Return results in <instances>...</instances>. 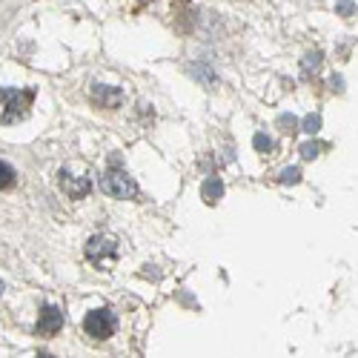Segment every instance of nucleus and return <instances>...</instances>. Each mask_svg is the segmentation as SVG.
I'll return each mask as SVG.
<instances>
[{"label": "nucleus", "instance_id": "f257e3e1", "mask_svg": "<svg viewBox=\"0 0 358 358\" xmlns=\"http://www.w3.org/2000/svg\"><path fill=\"white\" fill-rule=\"evenodd\" d=\"M32 101H35L32 89H0V127L23 121Z\"/></svg>", "mask_w": 358, "mask_h": 358}, {"label": "nucleus", "instance_id": "f03ea898", "mask_svg": "<svg viewBox=\"0 0 358 358\" xmlns=\"http://www.w3.org/2000/svg\"><path fill=\"white\" fill-rule=\"evenodd\" d=\"M86 258H89V264H95L98 270H109V266L115 264V258H117L115 238L92 235V238H89V244H86Z\"/></svg>", "mask_w": 358, "mask_h": 358}, {"label": "nucleus", "instance_id": "7ed1b4c3", "mask_svg": "<svg viewBox=\"0 0 358 358\" xmlns=\"http://www.w3.org/2000/svg\"><path fill=\"white\" fill-rule=\"evenodd\" d=\"M101 187L106 195L112 198H121V201H129V198H138V184L124 172V169H106V175L101 178Z\"/></svg>", "mask_w": 358, "mask_h": 358}, {"label": "nucleus", "instance_id": "20e7f679", "mask_svg": "<svg viewBox=\"0 0 358 358\" xmlns=\"http://www.w3.org/2000/svg\"><path fill=\"white\" fill-rule=\"evenodd\" d=\"M83 330L92 336V338H109L117 330V318L109 310H92V313L83 318Z\"/></svg>", "mask_w": 358, "mask_h": 358}, {"label": "nucleus", "instance_id": "39448f33", "mask_svg": "<svg viewBox=\"0 0 358 358\" xmlns=\"http://www.w3.org/2000/svg\"><path fill=\"white\" fill-rule=\"evenodd\" d=\"M57 184L61 189L69 195V198H83L89 189H92V181H89V175H75V172H57Z\"/></svg>", "mask_w": 358, "mask_h": 358}, {"label": "nucleus", "instance_id": "423d86ee", "mask_svg": "<svg viewBox=\"0 0 358 358\" xmlns=\"http://www.w3.org/2000/svg\"><path fill=\"white\" fill-rule=\"evenodd\" d=\"M61 327H64V313L57 307H52V304H46L41 310V318H38V336L52 338V336L61 333Z\"/></svg>", "mask_w": 358, "mask_h": 358}, {"label": "nucleus", "instance_id": "0eeeda50", "mask_svg": "<svg viewBox=\"0 0 358 358\" xmlns=\"http://www.w3.org/2000/svg\"><path fill=\"white\" fill-rule=\"evenodd\" d=\"M92 103L95 106H106V109H117L124 103V95H121V89H115V86L95 83L92 86Z\"/></svg>", "mask_w": 358, "mask_h": 358}, {"label": "nucleus", "instance_id": "6e6552de", "mask_svg": "<svg viewBox=\"0 0 358 358\" xmlns=\"http://www.w3.org/2000/svg\"><path fill=\"white\" fill-rule=\"evenodd\" d=\"M201 195H203V201H206V203H215V201L224 195V184H221V178H206Z\"/></svg>", "mask_w": 358, "mask_h": 358}, {"label": "nucleus", "instance_id": "1a4fd4ad", "mask_svg": "<svg viewBox=\"0 0 358 358\" xmlns=\"http://www.w3.org/2000/svg\"><path fill=\"white\" fill-rule=\"evenodd\" d=\"M12 184H15V169L6 161H0V189H9Z\"/></svg>", "mask_w": 358, "mask_h": 358}, {"label": "nucleus", "instance_id": "9d476101", "mask_svg": "<svg viewBox=\"0 0 358 358\" xmlns=\"http://www.w3.org/2000/svg\"><path fill=\"white\" fill-rule=\"evenodd\" d=\"M321 69V55L318 52H313V55H307L304 57V78H310V75H315Z\"/></svg>", "mask_w": 358, "mask_h": 358}, {"label": "nucleus", "instance_id": "9b49d317", "mask_svg": "<svg viewBox=\"0 0 358 358\" xmlns=\"http://www.w3.org/2000/svg\"><path fill=\"white\" fill-rule=\"evenodd\" d=\"M255 149H258V152H270V149H273V141L266 138L264 132H258V135H255Z\"/></svg>", "mask_w": 358, "mask_h": 358}, {"label": "nucleus", "instance_id": "f8f14e48", "mask_svg": "<svg viewBox=\"0 0 358 358\" xmlns=\"http://www.w3.org/2000/svg\"><path fill=\"white\" fill-rule=\"evenodd\" d=\"M318 152H321V143H304V146H301V155H304L307 161H310V158H315Z\"/></svg>", "mask_w": 358, "mask_h": 358}, {"label": "nucleus", "instance_id": "ddd939ff", "mask_svg": "<svg viewBox=\"0 0 358 358\" xmlns=\"http://www.w3.org/2000/svg\"><path fill=\"white\" fill-rule=\"evenodd\" d=\"M318 127H321V117H318V115H310L307 121H304V132H310V135L318 132Z\"/></svg>", "mask_w": 358, "mask_h": 358}, {"label": "nucleus", "instance_id": "4468645a", "mask_svg": "<svg viewBox=\"0 0 358 358\" xmlns=\"http://www.w3.org/2000/svg\"><path fill=\"white\" fill-rule=\"evenodd\" d=\"M298 175H301L298 169H284L278 181H281V184H295V181H298Z\"/></svg>", "mask_w": 358, "mask_h": 358}, {"label": "nucleus", "instance_id": "2eb2a0df", "mask_svg": "<svg viewBox=\"0 0 358 358\" xmlns=\"http://www.w3.org/2000/svg\"><path fill=\"white\" fill-rule=\"evenodd\" d=\"M336 9H338V12H341V15H352V12H355V6H352V3H350V0H344V3H338V6H336Z\"/></svg>", "mask_w": 358, "mask_h": 358}, {"label": "nucleus", "instance_id": "dca6fc26", "mask_svg": "<svg viewBox=\"0 0 358 358\" xmlns=\"http://www.w3.org/2000/svg\"><path fill=\"white\" fill-rule=\"evenodd\" d=\"M278 124H281V127H289V129H292V127H295V117H292V115H289V117L284 115V117H281V121H278Z\"/></svg>", "mask_w": 358, "mask_h": 358}, {"label": "nucleus", "instance_id": "f3484780", "mask_svg": "<svg viewBox=\"0 0 358 358\" xmlns=\"http://www.w3.org/2000/svg\"><path fill=\"white\" fill-rule=\"evenodd\" d=\"M35 358H52V355H49V352H38Z\"/></svg>", "mask_w": 358, "mask_h": 358}, {"label": "nucleus", "instance_id": "a211bd4d", "mask_svg": "<svg viewBox=\"0 0 358 358\" xmlns=\"http://www.w3.org/2000/svg\"><path fill=\"white\" fill-rule=\"evenodd\" d=\"M0 295H3V281H0Z\"/></svg>", "mask_w": 358, "mask_h": 358}]
</instances>
